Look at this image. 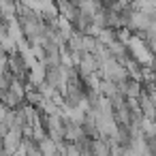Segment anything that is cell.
I'll return each instance as SVG.
<instances>
[{
  "mask_svg": "<svg viewBox=\"0 0 156 156\" xmlns=\"http://www.w3.org/2000/svg\"><path fill=\"white\" fill-rule=\"evenodd\" d=\"M26 79H28L32 86H39V83L45 79V64L37 60L32 66H28V75H26Z\"/></svg>",
  "mask_w": 156,
  "mask_h": 156,
  "instance_id": "cell-3",
  "label": "cell"
},
{
  "mask_svg": "<svg viewBox=\"0 0 156 156\" xmlns=\"http://www.w3.org/2000/svg\"><path fill=\"white\" fill-rule=\"evenodd\" d=\"M0 101H2V105L7 107V109H15V107H20L24 101L20 98V96H15L11 90H2L0 92Z\"/></svg>",
  "mask_w": 156,
  "mask_h": 156,
  "instance_id": "cell-6",
  "label": "cell"
},
{
  "mask_svg": "<svg viewBox=\"0 0 156 156\" xmlns=\"http://www.w3.org/2000/svg\"><path fill=\"white\" fill-rule=\"evenodd\" d=\"M37 147H39L41 156H56V143L47 135H43L41 139H37Z\"/></svg>",
  "mask_w": 156,
  "mask_h": 156,
  "instance_id": "cell-4",
  "label": "cell"
},
{
  "mask_svg": "<svg viewBox=\"0 0 156 156\" xmlns=\"http://www.w3.org/2000/svg\"><path fill=\"white\" fill-rule=\"evenodd\" d=\"M141 90H143V83H141V81H137V79H130V77L124 81V96L137 98V96L141 94Z\"/></svg>",
  "mask_w": 156,
  "mask_h": 156,
  "instance_id": "cell-5",
  "label": "cell"
},
{
  "mask_svg": "<svg viewBox=\"0 0 156 156\" xmlns=\"http://www.w3.org/2000/svg\"><path fill=\"white\" fill-rule=\"evenodd\" d=\"M137 101H139V109H141V113L145 115V118H156V103L147 96V92L145 90H141V94L137 96Z\"/></svg>",
  "mask_w": 156,
  "mask_h": 156,
  "instance_id": "cell-2",
  "label": "cell"
},
{
  "mask_svg": "<svg viewBox=\"0 0 156 156\" xmlns=\"http://www.w3.org/2000/svg\"><path fill=\"white\" fill-rule=\"evenodd\" d=\"M96 90H98V92H101L103 96H107V98H109L111 94H115V92H118V88H115V83H113L111 79H101V81H98V88H96Z\"/></svg>",
  "mask_w": 156,
  "mask_h": 156,
  "instance_id": "cell-8",
  "label": "cell"
},
{
  "mask_svg": "<svg viewBox=\"0 0 156 156\" xmlns=\"http://www.w3.org/2000/svg\"><path fill=\"white\" fill-rule=\"evenodd\" d=\"M0 156H2V135H0Z\"/></svg>",
  "mask_w": 156,
  "mask_h": 156,
  "instance_id": "cell-9",
  "label": "cell"
},
{
  "mask_svg": "<svg viewBox=\"0 0 156 156\" xmlns=\"http://www.w3.org/2000/svg\"><path fill=\"white\" fill-rule=\"evenodd\" d=\"M139 126H141L143 137H156V122H154V118L141 115V118H139Z\"/></svg>",
  "mask_w": 156,
  "mask_h": 156,
  "instance_id": "cell-7",
  "label": "cell"
},
{
  "mask_svg": "<svg viewBox=\"0 0 156 156\" xmlns=\"http://www.w3.org/2000/svg\"><path fill=\"white\" fill-rule=\"evenodd\" d=\"M20 141H22V130L9 128L2 135V154H15L20 147Z\"/></svg>",
  "mask_w": 156,
  "mask_h": 156,
  "instance_id": "cell-1",
  "label": "cell"
}]
</instances>
